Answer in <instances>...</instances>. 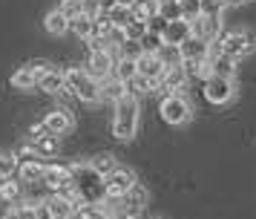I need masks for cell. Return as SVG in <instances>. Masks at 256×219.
Wrapping results in <instances>:
<instances>
[{
    "label": "cell",
    "mask_w": 256,
    "mask_h": 219,
    "mask_svg": "<svg viewBox=\"0 0 256 219\" xmlns=\"http://www.w3.org/2000/svg\"><path fill=\"white\" fill-rule=\"evenodd\" d=\"M66 196H72L78 205H101L106 199L104 176L95 170L90 161L70 164V190H66Z\"/></svg>",
    "instance_id": "1"
},
{
    "label": "cell",
    "mask_w": 256,
    "mask_h": 219,
    "mask_svg": "<svg viewBox=\"0 0 256 219\" xmlns=\"http://www.w3.org/2000/svg\"><path fill=\"white\" fill-rule=\"evenodd\" d=\"M136 133H138V98L130 92L112 110V136L118 141H130L136 138Z\"/></svg>",
    "instance_id": "2"
},
{
    "label": "cell",
    "mask_w": 256,
    "mask_h": 219,
    "mask_svg": "<svg viewBox=\"0 0 256 219\" xmlns=\"http://www.w3.org/2000/svg\"><path fill=\"white\" fill-rule=\"evenodd\" d=\"M64 84H66V90H70L72 95H78L84 104L101 101V84H98L86 69H81V67L66 69V72H64Z\"/></svg>",
    "instance_id": "3"
},
{
    "label": "cell",
    "mask_w": 256,
    "mask_h": 219,
    "mask_svg": "<svg viewBox=\"0 0 256 219\" xmlns=\"http://www.w3.org/2000/svg\"><path fill=\"white\" fill-rule=\"evenodd\" d=\"M158 113H162V121L164 124H173V127H182L190 121V101H187L184 95L178 92V95H164L162 104H158Z\"/></svg>",
    "instance_id": "4"
},
{
    "label": "cell",
    "mask_w": 256,
    "mask_h": 219,
    "mask_svg": "<svg viewBox=\"0 0 256 219\" xmlns=\"http://www.w3.org/2000/svg\"><path fill=\"white\" fill-rule=\"evenodd\" d=\"M254 35L250 32H224L216 41V46H219V52L222 55H228L233 58V61H239V58H244L250 49H254Z\"/></svg>",
    "instance_id": "5"
},
{
    "label": "cell",
    "mask_w": 256,
    "mask_h": 219,
    "mask_svg": "<svg viewBox=\"0 0 256 219\" xmlns=\"http://www.w3.org/2000/svg\"><path fill=\"white\" fill-rule=\"evenodd\" d=\"M136 184H138V182H136V173L130 170V167H124V164H118L110 176H104L106 199H124Z\"/></svg>",
    "instance_id": "6"
},
{
    "label": "cell",
    "mask_w": 256,
    "mask_h": 219,
    "mask_svg": "<svg viewBox=\"0 0 256 219\" xmlns=\"http://www.w3.org/2000/svg\"><path fill=\"white\" fill-rule=\"evenodd\" d=\"M40 207H44V216L46 219H72L75 210H78L81 205L66 193H49L46 199L40 202Z\"/></svg>",
    "instance_id": "7"
},
{
    "label": "cell",
    "mask_w": 256,
    "mask_h": 219,
    "mask_svg": "<svg viewBox=\"0 0 256 219\" xmlns=\"http://www.w3.org/2000/svg\"><path fill=\"white\" fill-rule=\"evenodd\" d=\"M190 23V38H198L204 44H216L222 38V18H208V15H196Z\"/></svg>",
    "instance_id": "8"
},
{
    "label": "cell",
    "mask_w": 256,
    "mask_h": 219,
    "mask_svg": "<svg viewBox=\"0 0 256 219\" xmlns=\"http://www.w3.org/2000/svg\"><path fill=\"white\" fill-rule=\"evenodd\" d=\"M202 92H204V98H208L210 104H228V101L233 98V92H236V84H233L230 78H219V75H210V78L204 81Z\"/></svg>",
    "instance_id": "9"
},
{
    "label": "cell",
    "mask_w": 256,
    "mask_h": 219,
    "mask_svg": "<svg viewBox=\"0 0 256 219\" xmlns=\"http://www.w3.org/2000/svg\"><path fill=\"white\" fill-rule=\"evenodd\" d=\"M112 67H116V55H112V49H98L90 55V64H86V72L92 75L98 84L106 78H112Z\"/></svg>",
    "instance_id": "10"
},
{
    "label": "cell",
    "mask_w": 256,
    "mask_h": 219,
    "mask_svg": "<svg viewBox=\"0 0 256 219\" xmlns=\"http://www.w3.org/2000/svg\"><path fill=\"white\" fill-rule=\"evenodd\" d=\"M52 193H66L70 190V164H55L46 161V173H44V182Z\"/></svg>",
    "instance_id": "11"
},
{
    "label": "cell",
    "mask_w": 256,
    "mask_h": 219,
    "mask_svg": "<svg viewBox=\"0 0 256 219\" xmlns=\"http://www.w3.org/2000/svg\"><path fill=\"white\" fill-rule=\"evenodd\" d=\"M46 64H29L20 67L18 72H12V87L14 90H38V78L44 75Z\"/></svg>",
    "instance_id": "12"
},
{
    "label": "cell",
    "mask_w": 256,
    "mask_h": 219,
    "mask_svg": "<svg viewBox=\"0 0 256 219\" xmlns=\"http://www.w3.org/2000/svg\"><path fill=\"white\" fill-rule=\"evenodd\" d=\"M136 67H138V78H147L152 81V84H162L164 78V64L158 61V55H141L138 61H136Z\"/></svg>",
    "instance_id": "13"
},
{
    "label": "cell",
    "mask_w": 256,
    "mask_h": 219,
    "mask_svg": "<svg viewBox=\"0 0 256 219\" xmlns=\"http://www.w3.org/2000/svg\"><path fill=\"white\" fill-rule=\"evenodd\" d=\"M44 173H46V161H40V159H35V161H20L18 164V182L20 184H40L44 182Z\"/></svg>",
    "instance_id": "14"
},
{
    "label": "cell",
    "mask_w": 256,
    "mask_h": 219,
    "mask_svg": "<svg viewBox=\"0 0 256 219\" xmlns=\"http://www.w3.org/2000/svg\"><path fill=\"white\" fill-rule=\"evenodd\" d=\"M72 115L66 110H55V113H49L44 118V130H46L49 136H64V133H70L72 130Z\"/></svg>",
    "instance_id": "15"
},
{
    "label": "cell",
    "mask_w": 256,
    "mask_h": 219,
    "mask_svg": "<svg viewBox=\"0 0 256 219\" xmlns=\"http://www.w3.org/2000/svg\"><path fill=\"white\" fill-rule=\"evenodd\" d=\"M38 90L49 92V95H58V92H64V90H66V84H64V72H60V69L46 67V69H44V75L38 78Z\"/></svg>",
    "instance_id": "16"
},
{
    "label": "cell",
    "mask_w": 256,
    "mask_h": 219,
    "mask_svg": "<svg viewBox=\"0 0 256 219\" xmlns=\"http://www.w3.org/2000/svg\"><path fill=\"white\" fill-rule=\"evenodd\" d=\"M190 38V23L182 18V21H170L167 23V29H164L162 35V41L164 44H170V46H182Z\"/></svg>",
    "instance_id": "17"
},
{
    "label": "cell",
    "mask_w": 256,
    "mask_h": 219,
    "mask_svg": "<svg viewBox=\"0 0 256 219\" xmlns=\"http://www.w3.org/2000/svg\"><path fill=\"white\" fill-rule=\"evenodd\" d=\"M178 49H182V58L184 61H208L210 58V44L198 41V38H187Z\"/></svg>",
    "instance_id": "18"
},
{
    "label": "cell",
    "mask_w": 256,
    "mask_h": 219,
    "mask_svg": "<svg viewBox=\"0 0 256 219\" xmlns=\"http://www.w3.org/2000/svg\"><path fill=\"white\" fill-rule=\"evenodd\" d=\"M121 202H124V213H127V216L138 219V213L144 210V202H147V190H144L141 184H136V187L121 199Z\"/></svg>",
    "instance_id": "19"
},
{
    "label": "cell",
    "mask_w": 256,
    "mask_h": 219,
    "mask_svg": "<svg viewBox=\"0 0 256 219\" xmlns=\"http://www.w3.org/2000/svg\"><path fill=\"white\" fill-rule=\"evenodd\" d=\"M127 95H130V87H127V84H121V81H116V78L101 81V98L118 104L121 98H127Z\"/></svg>",
    "instance_id": "20"
},
{
    "label": "cell",
    "mask_w": 256,
    "mask_h": 219,
    "mask_svg": "<svg viewBox=\"0 0 256 219\" xmlns=\"http://www.w3.org/2000/svg\"><path fill=\"white\" fill-rule=\"evenodd\" d=\"M156 55H158V61L164 64V69H178V67H184V58H182V49H178V46L162 44V49H158Z\"/></svg>",
    "instance_id": "21"
},
{
    "label": "cell",
    "mask_w": 256,
    "mask_h": 219,
    "mask_svg": "<svg viewBox=\"0 0 256 219\" xmlns=\"http://www.w3.org/2000/svg\"><path fill=\"white\" fill-rule=\"evenodd\" d=\"M138 75V67H136V61L132 58H118L116 67H112V78L121 81V84H130V81Z\"/></svg>",
    "instance_id": "22"
},
{
    "label": "cell",
    "mask_w": 256,
    "mask_h": 219,
    "mask_svg": "<svg viewBox=\"0 0 256 219\" xmlns=\"http://www.w3.org/2000/svg\"><path fill=\"white\" fill-rule=\"evenodd\" d=\"M210 69H213V75H219V78H230V81H233V75H236V61L219 52V55L210 58Z\"/></svg>",
    "instance_id": "23"
},
{
    "label": "cell",
    "mask_w": 256,
    "mask_h": 219,
    "mask_svg": "<svg viewBox=\"0 0 256 219\" xmlns=\"http://www.w3.org/2000/svg\"><path fill=\"white\" fill-rule=\"evenodd\" d=\"M44 26H46L49 35H58V38L70 32V21L60 15V9H52V12H49L46 18H44Z\"/></svg>",
    "instance_id": "24"
},
{
    "label": "cell",
    "mask_w": 256,
    "mask_h": 219,
    "mask_svg": "<svg viewBox=\"0 0 256 219\" xmlns=\"http://www.w3.org/2000/svg\"><path fill=\"white\" fill-rule=\"evenodd\" d=\"M106 21L112 23L116 29H127L130 23H132V9H127V6H110V12H106Z\"/></svg>",
    "instance_id": "25"
},
{
    "label": "cell",
    "mask_w": 256,
    "mask_h": 219,
    "mask_svg": "<svg viewBox=\"0 0 256 219\" xmlns=\"http://www.w3.org/2000/svg\"><path fill=\"white\" fill-rule=\"evenodd\" d=\"M152 15H158V0H136V6H132V21L147 23Z\"/></svg>",
    "instance_id": "26"
},
{
    "label": "cell",
    "mask_w": 256,
    "mask_h": 219,
    "mask_svg": "<svg viewBox=\"0 0 256 219\" xmlns=\"http://www.w3.org/2000/svg\"><path fill=\"white\" fill-rule=\"evenodd\" d=\"M70 29L81 41H92V35H95V21L92 18H86V15H81V18H75V21H70Z\"/></svg>",
    "instance_id": "27"
},
{
    "label": "cell",
    "mask_w": 256,
    "mask_h": 219,
    "mask_svg": "<svg viewBox=\"0 0 256 219\" xmlns=\"http://www.w3.org/2000/svg\"><path fill=\"white\" fill-rule=\"evenodd\" d=\"M18 156H14L12 150H0V182L3 179H12L14 173H18Z\"/></svg>",
    "instance_id": "28"
},
{
    "label": "cell",
    "mask_w": 256,
    "mask_h": 219,
    "mask_svg": "<svg viewBox=\"0 0 256 219\" xmlns=\"http://www.w3.org/2000/svg\"><path fill=\"white\" fill-rule=\"evenodd\" d=\"M24 193V184L18 182V179H3L0 182V199L3 202H18Z\"/></svg>",
    "instance_id": "29"
},
{
    "label": "cell",
    "mask_w": 256,
    "mask_h": 219,
    "mask_svg": "<svg viewBox=\"0 0 256 219\" xmlns=\"http://www.w3.org/2000/svg\"><path fill=\"white\" fill-rule=\"evenodd\" d=\"M3 219H40V210L38 205H12L3 213Z\"/></svg>",
    "instance_id": "30"
},
{
    "label": "cell",
    "mask_w": 256,
    "mask_h": 219,
    "mask_svg": "<svg viewBox=\"0 0 256 219\" xmlns=\"http://www.w3.org/2000/svg\"><path fill=\"white\" fill-rule=\"evenodd\" d=\"M158 15L164 21H182V0H158Z\"/></svg>",
    "instance_id": "31"
},
{
    "label": "cell",
    "mask_w": 256,
    "mask_h": 219,
    "mask_svg": "<svg viewBox=\"0 0 256 219\" xmlns=\"http://www.w3.org/2000/svg\"><path fill=\"white\" fill-rule=\"evenodd\" d=\"M32 147L38 150V156H40V159H46V156H55V153H58V136H40L35 141V144H32Z\"/></svg>",
    "instance_id": "32"
},
{
    "label": "cell",
    "mask_w": 256,
    "mask_h": 219,
    "mask_svg": "<svg viewBox=\"0 0 256 219\" xmlns=\"http://www.w3.org/2000/svg\"><path fill=\"white\" fill-rule=\"evenodd\" d=\"M162 44H164V41L158 38V35L147 32V35H144V38L138 41V46H141V55H156V52L162 49Z\"/></svg>",
    "instance_id": "33"
},
{
    "label": "cell",
    "mask_w": 256,
    "mask_h": 219,
    "mask_svg": "<svg viewBox=\"0 0 256 219\" xmlns=\"http://www.w3.org/2000/svg\"><path fill=\"white\" fill-rule=\"evenodd\" d=\"M90 164H92V167H95L98 173H101V176H110V173H112V170L118 167V161L112 159L110 153H104V156H98V159H92Z\"/></svg>",
    "instance_id": "34"
},
{
    "label": "cell",
    "mask_w": 256,
    "mask_h": 219,
    "mask_svg": "<svg viewBox=\"0 0 256 219\" xmlns=\"http://www.w3.org/2000/svg\"><path fill=\"white\" fill-rule=\"evenodd\" d=\"M58 9H60V15H64L66 21H75V18H81L84 15V3L81 0H64Z\"/></svg>",
    "instance_id": "35"
},
{
    "label": "cell",
    "mask_w": 256,
    "mask_h": 219,
    "mask_svg": "<svg viewBox=\"0 0 256 219\" xmlns=\"http://www.w3.org/2000/svg\"><path fill=\"white\" fill-rule=\"evenodd\" d=\"M224 3L222 0H198V15H208V18H222Z\"/></svg>",
    "instance_id": "36"
},
{
    "label": "cell",
    "mask_w": 256,
    "mask_h": 219,
    "mask_svg": "<svg viewBox=\"0 0 256 219\" xmlns=\"http://www.w3.org/2000/svg\"><path fill=\"white\" fill-rule=\"evenodd\" d=\"M144 35H147V23H141V21H132L127 29H124V38H127V41H132V44H138Z\"/></svg>",
    "instance_id": "37"
},
{
    "label": "cell",
    "mask_w": 256,
    "mask_h": 219,
    "mask_svg": "<svg viewBox=\"0 0 256 219\" xmlns=\"http://www.w3.org/2000/svg\"><path fill=\"white\" fill-rule=\"evenodd\" d=\"M72 219H106V216H104V210H101L98 205H81L78 210H75Z\"/></svg>",
    "instance_id": "38"
},
{
    "label": "cell",
    "mask_w": 256,
    "mask_h": 219,
    "mask_svg": "<svg viewBox=\"0 0 256 219\" xmlns=\"http://www.w3.org/2000/svg\"><path fill=\"white\" fill-rule=\"evenodd\" d=\"M164 29H167V21H164L162 15H152L150 21H147V32H152V35H158V38H162Z\"/></svg>",
    "instance_id": "39"
},
{
    "label": "cell",
    "mask_w": 256,
    "mask_h": 219,
    "mask_svg": "<svg viewBox=\"0 0 256 219\" xmlns=\"http://www.w3.org/2000/svg\"><path fill=\"white\" fill-rule=\"evenodd\" d=\"M84 3V15L86 18H92V21H98V12H101V0H81Z\"/></svg>",
    "instance_id": "40"
},
{
    "label": "cell",
    "mask_w": 256,
    "mask_h": 219,
    "mask_svg": "<svg viewBox=\"0 0 256 219\" xmlns=\"http://www.w3.org/2000/svg\"><path fill=\"white\" fill-rule=\"evenodd\" d=\"M40 136H46V130H44V121H40V124H32V127H29V141H32V144H35Z\"/></svg>",
    "instance_id": "41"
},
{
    "label": "cell",
    "mask_w": 256,
    "mask_h": 219,
    "mask_svg": "<svg viewBox=\"0 0 256 219\" xmlns=\"http://www.w3.org/2000/svg\"><path fill=\"white\" fill-rule=\"evenodd\" d=\"M112 3H116V6H127V9L136 6V0H112Z\"/></svg>",
    "instance_id": "42"
},
{
    "label": "cell",
    "mask_w": 256,
    "mask_h": 219,
    "mask_svg": "<svg viewBox=\"0 0 256 219\" xmlns=\"http://www.w3.org/2000/svg\"><path fill=\"white\" fill-rule=\"evenodd\" d=\"M222 3H224V9H228V6H239V3H244V0H222Z\"/></svg>",
    "instance_id": "43"
},
{
    "label": "cell",
    "mask_w": 256,
    "mask_h": 219,
    "mask_svg": "<svg viewBox=\"0 0 256 219\" xmlns=\"http://www.w3.org/2000/svg\"><path fill=\"white\" fill-rule=\"evenodd\" d=\"M147 219H164V216H147Z\"/></svg>",
    "instance_id": "44"
}]
</instances>
